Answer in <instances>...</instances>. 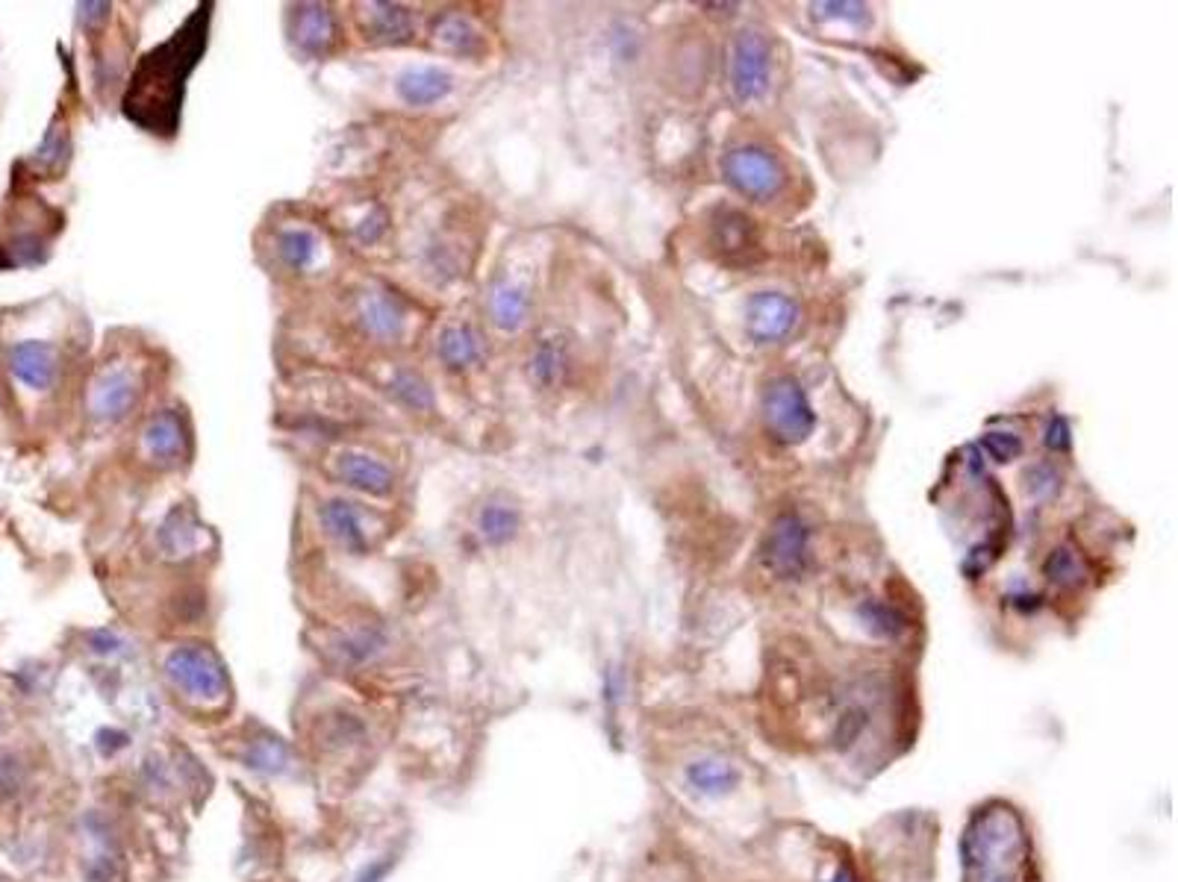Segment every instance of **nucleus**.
<instances>
[{
  "instance_id": "obj_1",
  "label": "nucleus",
  "mask_w": 1178,
  "mask_h": 882,
  "mask_svg": "<svg viewBox=\"0 0 1178 882\" xmlns=\"http://www.w3.org/2000/svg\"><path fill=\"white\" fill-rule=\"evenodd\" d=\"M964 882H1029L1031 836L1011 804L993 800L972 812L960 832Z\"/></svg>"
},
{
  "instance_id": "obj_2",
  "label": "nucleus",
  "mask_w": 1178,
  "mask_h": 882,
  "mask_svg": "<svg viewBox=\"0 0 1178 882\" xmlns=\"http://www.w3.org/2000/svg\"><path fill=\"white\" fill-rule=\"evenodd\" d=\"M166 680L192 703H221L228 698V671L210 647L203 645H177L162 659Z\"/></svg>"
},
{
  "instance_id": "obj_3",
  "label": "nucleus",
  "mask_w": 1178,
  "mask_h": 882,
  "mask_svg": "<svg viewBox=\"0 0 1178 882\" xmlns=\"http://www.w3.org/2000/svg\"><path fill=\"white\" fill-rule=\"evenodd\" d=\"M764 418L769 433L783 445H801L817 427V412L792 376H778L766 383Z\"/></svg>"
},
{
  "instance_id": "obj_4",
  "label": "nucleus",
  "mask_w": 1178,
  "mask_h": 882,
  "mask_svg": "<svg viewBox=\"0 0 1178 882\" xmlns=\"http://www.w3.org/2000/svg\"><path fill=\"white\" fill-rule=\"evenodd\" d=\"M141 397V376L127 362H113L97 371L92 394H88V412L101 424H122Z\"/></svg>"
},
{
  "instance_id": "obj_5",
  "label": "nucleus",
  "mask_w": 1178,
  "mask_h": 882,
  "mask_svg": "<svg viewBox=\"0 0 1178 882\" xmlns=\"http://www.w3.org/2000/svg\"><path fill=\"white\" fill-rule=\"evenodd\" d=\"M725 177L739 194H746L751 201H769L778 194L783 183V171L778 159L764 148L755 145H739V148L725 153Z\"/></svg>"
},
{
  "instance_id": "obj_6",
  "label": "nucleus",
  "mask_w": 1178,
  "mask_h": 882,
  "mask_svg": "<svg viewBox=\"0 0 1178 882\" xmlns=\"http://www.w3.org/2000/svg\"><path fill=\"white\" fill-rule=\"evenodd\" d=\"M764 565L778 580H801L810 568V530L799 516L775 518L764 542Z\"/></svg>"
},
{
  "instance_id": "obj_7",
  "label": "nucleus",
  "mask_w": 1178,
  "mask_h": 882,
  "mask_svg": "<svg viewBox=\"0 0 1178 882\" xmlns=\"http://www.w3.org/2000/svg\"><path fill=\"white\" fill-rule=\"evenodd\" d=\"M769 77H772V51L764 33L757 30H743L734 42L730 53V86L739 100H760L769 92Z\"/></svg>"
},
{
  "instance_id": "obj_8",
  "label": "nucleus",
  "mask_w": 1178,
  "mask_h": 882,
  "mask_svg": "<svg viewBox=\"0 0 1178 882\" xmlns=\"http://www.w3.org/2000/svg\"><path fill=\"white\" fill-rule=\"evenodd\" d=\"M318 521L325 527L327 539L339 548V551L351 553V556H362L375 548V521L366 509L357 503V500L348 498H330L322 503L318 509Z\"/></svg>"
},
{
  "instance_id": "obj_9",
  "label": "nucleus",
  "mask_w": 1178,
  "mask_h": 882,
  "mask_svg": "<svg viewBox=\"0 0 1178 882\" xmlns=\"http://www.w3.org/2000/svg\"><path fill=\"white\" fill-rule=\"evenodd\" d=\"M9 371L30 392H51L62 374L60 350L42 339L18 341L9 350Z\"/></svg>"
},
{
  "instance_id": "obj_10",
  "label": "nucleus",
  "mask_w": 1178,
  "mask_h": 882,
  "mask_svg": "<svg viewBox=\"0 0 1178 882\" xmlns=\"http://www.w3.org/2000/svg\"><path fill=\"white\" fill-rule=\"evenodd\" d=\"M334 474L343 486L369 498H389L396 491V471L383 459L357 447H345L336 454Z\"/></svg>"
},
{
  "instance_id": "obj_11",
  "label": "nucleus",
  "mask_w": 1178,
  "mask_h": 882,
  "mask_svg": "<svg viewBox=\"0 0 1178 882\" xmlns=\"http://www.w3.org/2000/svg\"><path fill=\"white\" fill-rule=\"evenodd\" d=\"M354 318L366 336L378 341H398L407 330L404 304L383 289L360 291L354 300Z\"/></svg>"
},
{
  "instance_id": "obj_12",
  "label": "nucleus",
  "mask_w": 1178,
  "mask_h": 882,
  "mask_svg": "<svg viewBox=\"0 0 1178 882\" xmlns=\"http://www.w3.org/2000/svg\"><path fill=\"white\" fill-rule=\"evenodd\" d=\"M799 321V306L781 291H760L748 300V336L760 344L787 339Z\"/></svg>"
},
{
  "instance_id": "obj_13",
  "label": "nucleus",
  "mask_w": 1178,
  "mask_h": 882,
  "mask_svg": "<svg viewBox=\"0 0 1178 882\" xmlns=\"http://www.w3.org/2000/svg\"><path fill=\"white\" fill-rule=\"evenodd\" d=\"M713 247L725 256V263H755L760 254L755 221L739 210H722L713 215Z\"/></svg>"
},
{
  "instance_id": "obj_14",
  "label": "nucleus",
  "mask_w": 1178,
  "mask_h": 882,
  "mask_svg": "<svg viewBox=\"0 0 1178 882\" xmlns=\"http://www.w3.org/2000/svg\"><path fill=\"white\" fill-rule=\"evenodd\" d=\"M739 768L730 759L719 756V753H704L698 759H690L684 768V783L693 795L704 797V800H722L728 797L730 791H737Z\"/></svg>"
},
{
  "instance_id": "obj_15",
  "label": "nucleus",
  "mask_w": 1178,
  "mask_h": 882,
  "mask_svg": "<svg viewBox=\"0 0 1178 882\" xmlns=\"http://www.w3.org/2000/svg\"><path fill=\"white\" fill-rule=\"evenodd\" d=\"M141 454L148 456L150 463L162 465V468H175L183 459L186 429L183 421L177 418V412H159L145 424V429H141Z\"/></svg>"
},
{
  "instance_id": "obj_16",
  "label": "nucleus",
  "mask_w": 1178,
  "mask_h": 882,
  "mask_svg": "<svg viewBox=\"0 0 1178 882\" xmlns=\"http://www.w3.org/2000/svg\"><path fill=\"white\" fill-rule=\"evenodd\" d=\"M274 254H277V263L292 274H309L316 272L318 263L325 259V242L318 236L316 230L309 227H283L277 230L274 236Z\"/></svg>"
},
{
  "instance_id": "obj_17",
  "label": "nucleus",
  "mask_w": 1178,
  "mask_h": 882,
  "mask_svg": "<svg viewBox=\"0 0 1178 882\" xmlns=\"http://www.w3.org/2000/svg\"><path fill=\"white\" fill-rule=\"evenodd\" d=\"M454 88V77L440 65H413L398 74L396 92L407 106H433L445 100Z\"/></svg>"
},
{
  "instance_id": "obj_18",
  "label": "nucleus",
  "mask_w": 1178,
  "mask_h": 882,
  "mask_svg": "<svg viewBox=\"0 0 1178 882\" xmlns=\"http://www.w3.org/2000/svg\"><path fill=\"white\" fill-rule=\"evenodd\" d=\"M486 353L484 336L472 327V323H449L442 327L440 339H437V357L442 359V365L449 371H466V368L477 365Z\"/></svg>"
},
{
  "instance_id": "obj_19",
  "label": "nucleus",
  "mask_w": 1178,
  "mask_h": 882,
  "mask_svg": "<svg viewBox=\"0 0 1178 882\" xmlns=\"http://www.w3.org/2000/svg\"><path fill=\"white\" fill-rule=\"evenodd\" d=\"M362 9V30L371 42L404 44L416 35L413 12L401 3H369Z\"/></svg>"
},
{
  "instance_id": "obj_20",
  "label": "nucleus",
  "mask_w": 1178,
  "mask_h": 882,
  "mask_svg": "<svg viewBox=\"0 0 1178 882\" xmlns=\"http://www.w3.org/2000/svg\"><path fill=\"white\" fill-rule=\"evenodd\" d=\"M490 321L504 332H516L528 323L530 315V295L522 283L498 280L493 283L490 297H486Z\"/></svg>"
},
{
  "instance_id": "obj_21",
  "label": "nucleus",
  "mask_w": 1178,
  "mask_h": 882,
  "mask_svg": "<svg viewBox=\"0 0 1178 882\" xmlns=\"http://www.w3.org/2000/svg\"><path fill=\"white\" fill-rule=\"evenodd\" d=\"M519 507L511 498H504V495H495L477 509L475 530L481 535V542L490 544V548H502V544L513 542L516 533H519Z\"/></svg>"
},
{
  "instance_id": "obj_22",
  "label": "nucleus",
  "mask_w": 1178,
  "mask_h": 882,
  "mask_svg": "<svg viewBox=\"0 0 1178 882\" xmlns=\"http://www.w3.org/2000/svg\"><path fill=\"white\" fill-rule=\"evenodd\" d=\"M433 44L454 56H481L486 51V35L469 15L451 12L433 26Z\"/></svg>"
},
{
  "instance_id": "obj_23",
  "label": "nucleus",
  "mask_w": 1178,
  "mask_h": 882,
  "mask_svg": "<svg viewBox=\"0 0 1178 882\" xmlns=\"http://www.w3.org/2000/svg\"><path fill=\"white\" fill-rule=\"evenodd\" d=\"M569 371V348L560 336H546L528 359V374L539 389H557Z\"/></svg>"
},
{
  "instance_id": "obj_24",
  "label": "nucleus",
  "mask_w": 1178,
  "mask_h": 882,
  "mask_svg": "<svg viewBox=\"0 0 1178 882\" xmlns=\"http://www.w3.org/2000/svg\"><path fill=\"white\" fill-rule=\"evenodd\" d=\"M295 39L307 53H325L336 39V24L330 9L309 3L301 7L295 15Z\"/></svg>"
},
{
  "instance_id": "obj_25",
  "label": "nucleus",
  "mask_w": 1178,
  "mask_h": 882,
  "mask_svg": "<svg viewBox=\"0 0 1178 882\" xmlns=\"http://www.w3.org/2000/svg\"><path fill=\"white\" fill-rule=\"evenodd\" d=\"M389 394L410 412H431L437 403L431 383L413 368H398L396 374L389 376Z\"/></svg>"
},
{
  "instance_id": "obj_26",
  "label": "nucleus",
  "mask_w": 1178,
  "mask_h": 882,
  "mask_svg": "<svg viewBox=\"0 0 1178 882\" xmlns=\"http://www.w3.org/2000/svg\"><path fill=\"white\" fill-rule=\"evenodd\" d=\"M858 618H861V624L870 629L872 636L890 638V641H893V638H902L907 633L905 615H902L896 606H890V603L884 601H863L861 606H858Z\"/></svg>"
},
{
  "instance_id": "obj_27",
  "label": "nucleus",
  "mask_w": 1178,
  "mask_h": 882,
  "mask_svg": "<svg viewBox=\"0 0 1178 882\" xmlns=\"http://www.w3.org/2000/svg\"><path fill=\"white\" fill-rule=\"evenodd\" d=\"M1043 574H1046L1049 583L1058 588H1079L1084 583V577H1087L1082 556H1079L1073 548H1066V544L1049 553L1046 562H1043Z\"/></svg>"
},
{
  "instance_id": "obj_28",
  "label": "nucleus",
  "mask_w": 1178,
  "mask_h": 882,
  "mask_svg": "<svg viewBox=\"0 0 1178 882\" xmlns=\"http://www.w3.org/2000/svg\"><path fill=\"white\" fill-rule=\"evenodd\" d=\"M1058 489H1061V474H1058L1052 465L1040 463L1031 465L1029 471H1026V491H1029L1031 500L1046 503V500L1055 498Z\"/></svg>"
},
{
  "instance_id": "obj_29",
  "label": "nucleus",
  "mask_w": 1178,
  "mask_h": 882,
  "mask_svg": "<svg viewBox=\"0 0 1178 882\" xmlns=\"http://www.w3.org/2000/svg\"><path fill=\"white\" fill-rule=\"evenodd\" d=\"M981 447H985L990 459L1002 465L1011 463V459H1017V456L1022 454L1020 436H1011V433H987V436L981 438Z\"/></svg>"
},
{
  "instance_id": "obj_30",
  "label": "nucleus",
  "mask_w": 1178,
  "mask_h": 882,
  "mask_svg": "<svg viewBox=\"0 0 1178 882\" xmlns=\"http://www.w3.org/2000/svg\"><path fill=\"white\" fill-rule=\"evenodd\" d=\"M251 765H254L256 771H281V765L286 762V747H283L277 738H265V742H260L254 747V753H251Z\"/></svg>"
},
{
  "instance_id": "obj_31",
  "label": "nucleus",
  "mask_w": 1178,
  "mask_h": 882,
  "mask_svg": "<svg viewBox=\"0 0 1178 882\" xmlns=\"http://www.w3.org/2000/svg\"><path fill=\"white\" fill-rule=\"evenodd\" d=\"M813 9H819L825 18H840V21H852V24L866 21V7L863 3H817Z\"/></svg>"
},
{
  "instance_id": "obj_32",
  "label": "nucleus",
  "mask_w": 1178,
  "mask_h": 882,
  "mask_svg": "<svg viewBox=\"0 0 1178 882\" xmlns=\"http://www.w3.org/2000/svg\"><path fill=\"white\" fill-rule=\"evenodd\" d=\"M21 779H24L21 765H18L12 756H0V800L9 795H15L18 788H21Z\"/></svg>"
},
{
  "instance_id": "obj_33",
  "label": "nucleus",
  "mask_w": 1178,
  "mask_h": 882,
  "mask_svg": "<svg viewBox=\"0 0 1178 882\" xmlns=\"http://www.w3.org/2000/svg\"><path fill=\"white\" fill-rule=\"evenodd\" d=\"M392 868H396V857H383L378 859V862H371V865H366L360 871V876L354 882H383L389 874H392Z\"/></svg>"
},
{
  "instance_id": "obj_34",
  "label": "nucleus",
  "mask_w": 1178,
  "mask_h": 882,
  "mask_svg": "<svg viewBox=\"0 0 1178 882\" xmlns=\"http://www.w3.org/2000/svg\"><path fill=\"white\" fill-rule=\"evenodd\" d=\"M1046 445L1052 450H1066L1070 447V427H1066L1064 418H1052L1046 429Z\"/></svg>"
},
{
  "instance_id": "obj_35",
  "label": "nucleus",
  "mask_w": 1178,
  "mask_h": 882,
  "mask_svg": "<svg viewBox=\"0 0 1178 882\" xmlns=\"http://www.w3.org/2000/svg\"><path fill=\"white\" fill-rule=\"evenodd\" d=\"M92 645H95L92 650H97V653H115L122 647V641L109 629H101V633H92Z\"/></svg>"
},
{
  "instance_id": "obj_36",
  "label": "nucleus",
  "mask_w": 1178,
  "mask_h": 882,
  "mask_svg": "<svg viewBox=\"0 0 1178 882\" xmlns=\"http://www.w3.org/2000/svg\"><path fill=\"white\" fill-rule=\"evenodd\" d=\"M822 882H858V876H854V871L849 865H840V868H834V871H831V874H828Z\"/></svg>"
}]
</instances>
